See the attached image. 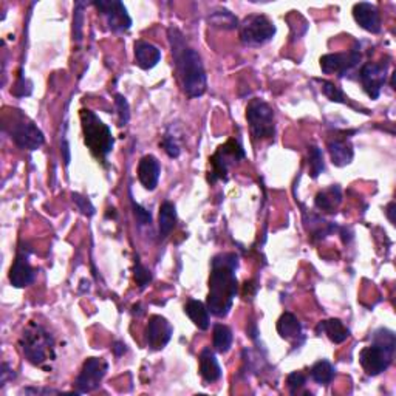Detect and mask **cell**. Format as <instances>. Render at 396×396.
<instances>
[{
  "label": "cell",
  "instance_id": "cell-1",
  "mask_svg": "<svg viewBox=\"0 0 396 396\" xmlns=\"http://www.w3.org/2000/svg\"><path fill=\"white\" fill-rule=\"evenodd\" d=\"M238 256L236 252H220L211 262L209 293L206 307L216 317H226L238 293Z\"/></svg>",
  "mask_w": 396,
  "mask_h": 396
},
{
  "label": "cell",
  "instance_id": "cell-2",
  "mask_svg": "<svg viewBox=\"0 0 396 396\" xmlns=\"http://www.w3.org/2000/svg\"><path fill=\"white\" fill-rule=\"evenodd\" d=\"M169 42H171L175 70H177L178 81L186 96L196 100L206 93L207 77L203 66V59L197 50L191 48L185 41L178 28L171 27L167 31Z\"/></svg>",
  "mask_w": 396,
  "mask_h": 396
},
{
  "label": "cell",
  "instance_id": "cell-3",
  "mask_svg": "<svg viewBox=\"0 0 396 396\" xmlns=\"http://www.w3.org/2000/svg\"><path fill=\"white\" fill-rule=\"evenodd\" d=\"M3 132L10 136L19 149L23 151H37L45 142V136L41 129L30 120L22 110L5 107L2 113Z\"/></svg>",
  "mask_w": 396,
  "mask_h": 396
},
{
  "label": "cell",
  "instance_id": "cell-4",
  "mask_svg": "<svg viewBox=\"0 0 396 396\" xmlns=\"http://www.w3.org/2000/svg\"><path fill=\"white\" fill-rule=\"evenodd\" d=\"M396 348V337L392 330L379 328L373 334V342L359 353V364L368 376H378L390 367Z\"/></svg>",
  "mask_w": 396,
  "mask_h": 396
},
{
  "label": "cell",
  "instance_id": "cell-5",
  "mask_svg": "<svg viewBox=\"0 0 396 396\" xmlns=\"http://www.w3.org/2000/svg\"><path fill=\"white\" fill-rule=\"evenodd\" d=\"M19 346L25 359L36 367H45V364L56 358L55 337L36 322H30L23 328Z\"/></svg>",
  "mask_w": 396,
  "mask_h": 396
},
{
  "label": "cell",
  "instance_id": "cell-6",
  "mask_svg": "<svg viewBox=\"0 0 396 396\" xmlns=\"http://www.w3.org/2000/svg\"><path fill=\"white\" fill-rule=\"evenodd\" d=\"M79 116L84 133V142H86L90 153H92L96 160H100L104 163V161L107 160L109 153L113 151L115 146L112 131H110V127L107 124H104L92 110L82 109Z\"/></svg>",
  "mask_w": 396,
  "mask_h": 396
},
{
  "label": "cell",
  "instance_id": "cell-7",
  "mask_svg": "<svg viewBox=\"0 0 396 396\" xmlns=\"http://www.w3.org/2000/svg\"><path fill=\"white\" fill-rule=\"evenodd\" d=\"M246 120H248L249 131L256 141L274 138L276 135V118L274 110L268 102L254 98L246 107Z\"/></svg>",
  "mask_w": 396,
  "mask_h": 396
},
{
  "label": "cell",
  "instance_id": "cell-8",
  "mask_svg": "<svg viewBox=\"0 0 396 396\" xmlns=\"http://www.w3.org/2000/svg\"><path fill=\"white\" fill-rule=\"evenodd\" d=\"M240 27V41L246 47H262L276 36V25L263 15H249L243 19Z\"/></svg>",
  "mask_w": 396,
  "mask_h": 396
},
{
  "label": "cell",
  "instance_id": "cell-9",
  "mask_svg": "<svg viewBox=\"0 0 396 396\" xmlns=\"http://www.w3.org/2000/svg\"><path fill=\"white\" fill-rule=\"evenodd\" d=\"M245 158V151L242 142L238 140H229L225 142L223 146L217 149V152L209 158L211 171L207 181L209 183H216L218 180L228 181V172L232 164H236L238 160Z\"/></svg>",
  "mask_w": 396,
  "mask_h": 396
},
{
  "label": "cell",
  "instance_id": "cell-10",
  "mask_svg": "<svg viewBox=\"0 0 396 396\" xmlns=\"http://www.w3.org/2000/svg\"><path fill=\"white\" fill-rule=\"evenodd\" d=\"M109 370V364L102 358H88L82 364V368L75 381V393L84 395L95 392L101 386Z\"/></svg>",
  "mask_w": 396,
  "mask_h": 396
},
{
  "label": "cell",
  "instance_id": "cell-11",
  "mask_svg": "<svg viewBox=\"0 0 396 396\" xmlns=\"http://www.w3.org/2000/svg\"><path fill=\"white\" fill-rule=\"evenodd\" d=\"M93 6L106 19L107 27L112 33H127L132 28V17L129 16L127 8L120 0H100V2H93Z\"/></svg>",
  "mask_w": 396,
  "mask_h": 396
},
{
  "label": "cell",
  "instance_id": "cell-12",
  "mask_svg": "<svg viewBox=\"0 0 396 396\" xmlns=\"http://www.w3.org/2000/svg\"><path fill=\"white\" fill-rule=\"evenodd\" d=\"M388 62H367L359 70V81L362 84L364 92L372 100H378L381 90L387 81Z\"/></svg>",
  "mask_w": 396,
  "mask_h": 396
},
{
  "label": "cell",
  "instance_id": "cell-13",
  "mask_svg": "<svg viewBox=\"0 0 396 396\" xmlns=\"http://www.w3.org/2000/svg\"><path fill=\"white\" fill-rule=\"evenodd\" d=\"M361 61L359 48L350 50L348 53H328L321 57V68L326 75H337L346 77Z\"/></svg>",
  "mask_w": 396,
  "mask_h": 396
},
{
  "label": "cell",
  "instance_id": "cell-14",
  "mask_svg": "<svg viewBox=\"0 0 396 396\" xmlns=\"http://www.w3.org/2000/svg\"><path fill=\"white\" fill-rule=\"evenodd\" d=\"M173 334V327L166 317L160 314L151 316L146 327V342L152 350H163Z\"/></svg>",
  "mask_w": 396,
  "mask_h": 396
},
{
  "label": "cell",
  "instance_id": "cell-15",
  "mask_svg": "<svg viewBox=\"0 0 396 396\" xmlns=\"http://www.w3.org/2000/svg\"><path fill=\"white\" fill-rule=\"evenodd\" d=\"M8 277L10 283L16 288H25L35 282L36 270L30 263V251L27 248H19Z\"/></svg>",
  "mask_w": 396,
  "mask_h": 396
},
{
  "label": "cell",
  "instance_id": "cell-16",
  "mask_svg": "<svg viewBox=\"0 0 396 396\" xmlns=\"http://www.w3.org/2000/svg\"><path fill=\"white\" fill-rule=\"evenodd\" d=\"M353 17L362 30L372 35L381 31V15L378 6L370 2H359L353 6Z\"/></svg>",
  "mask_w": 396,
  "mask_h": 396
},
{
  "label": "cell",
  "instance_id": "cell-17",
  "mask_svg": "<svg viewBox=\"0 0 396 396\" xmlns=\"http://www.w3.org/2000/svg\"><path fill=\"white\" fill-rule=\"evenodd\" d=\"M328 152L331 163L337 167H343L353 161L355 151L350 140L346 136V132L342 135H334L333 138L328 140Z\"/></svg>",
  "mask_w": 396,
  "mask_h": 396
},
{
  "label": "cell",
  "instance_id": "cell-18",
  "mask_svg": "<svg viewBox=\"0 0 396 396\" xmlns=\"http://www.w3.org/2000/svg\"><path fill=\"white\" fill-rule=\"evenodd\" d=\"M161 175V164L153 155H144L138 163V180L147 191H155Z\"/></svg>",
  "mask_w": 396,
  "mask_h": 396
},
{
  "label": "cell",
  "instance_id": "cell-19",
  "mask_svg": "<svg viewBox=\"0 0 396 396\" xmlns=\"http://www.w3.org/2000/svg\"><path fill=\"white\" fill-rule=\"evenodd\" d=\"M277 333L282 339L291 342L294 347L301 346L305 339L302 323L299 322V319L293 313H283L281 316V319L277 321Z\"/></svg>",
  "mask_w": 396,
  "mask_h": 396
},
{
  "label": "cell",
  "instance_id": "cell-20",
  "mask_svg": "<svg viewBox=\"0 0 396 396\" xmlns=\"http://www.w3.org/2000/svg\"><path fill=\"white\" fill-rule=\"evenodd\" d=\"M135 64L142 70H152L161 61V50L147 41H136L133 47Z\"/></svg>",
  "mask_w": 396,
  "mask_h": 396
},
{
  "label": "cell",
  "instance_id": "cell-21",
  "mask_svg": "<svg viewBox=\"0 0 396 396\" xmlns=\"http://www.w3.org/2000/svg\"><path fill=\"white\" fill-rule=\"evenodd\" d=\"M200 375L207 384H212L222 378V367L216 358V353L209 347H206L200 353Z\"/></svg>",
  "mask_w": 396,
  "mask_h": 396
},
{
  "label": "cell",
  "instance_id": "cell-22",
  "mask_svg": "<svg viewBox=\"0 0 396 396\" xmlns=\"http://www.w3.org/2000/svg\"><path fill=\"white\" fill-rule=\"evenodd\" d=\"M341 203H342V191L337 185H333L327 187V189L319 191L314 198V206L317 209L327 214H334Z\"/></svg>",
  "mask_w": 396,
  "mask_h": 396
},
{
  "label": "cell",
  "instance_id": "cell-23",
  "mask_svg": "<svg viewBox=\"0 0 396 396\" xmlns=\"http://www.w3.org/2000/svg\"><path fill=\"white\" fill-rule=\"evenodd\" d=\"M317 334H327L333 343H342L350 337V330L343 326L341 319H328L317 323Z\"/></svg>",
  "mask_w": 396,
  "mask_h": 396
},
{
  "label": "cell",
  "instance_id": "cell-24",
  "mask_svg": "<svg viewBox=\"0 0 396 396\" xmlns=\"http://www.w3.org/2000/svg\"><path fill=\"white\" fill-rule=\"evenodd\" d=\"M185 313L187 317L194 322V326L198 327L200 330H207L209 328V310H207L206 305L196 299H189L185 305Z\"/></svg>",
  "mask_w": 396,
  "mask_h": 396
},
{
  "label": "cell",
  "instance_id": "cell-25",
  "mask_svg": "<svg viewBox=\"0 0 396 396\" xmlns=\"http://www.w3.org/2000/svg\"><path fill=\"white\" fill-rule=\"evenodd\" d=\"M175 225H177V207H175L172 201H163V205L160 206V217H158L160 238L164 240L171 236Z\"/></svg>",
  "mask_w": 396,
  "mask_h": 396
},
{
  "label": "cell",
  "instance_id": "cell-26",
  "mask_svg": "<svg viewBox=\"0 0 396 396\" xmlns=\"http://www.w3.org/2000/svg\"><path fill=\"white\" fill-rule=\"evenodd\" d=\"M310 376L311 379L316 381L317 384L321 386H328L333 382L334 376H336V368L333 367V364L322 359L317 361L313 367L310 370Z\"/></svg>",
  "mask_w": 396,
  "mask_h": 396
},
{
  "label": "cell",
  "instance_id": "cell-27",
  "mask_svg": "<svg viewBox=\"0 0 396 396\" xmlns=\"http://www.w3.org/2000/svg\"><path fill=\"white\" fill-rule=\"evenodd\" d=\"M232 331L228 326H223V323H217L214 327V337H212V343L216 352L218 353H228L231 347H232Z\"/></svg>",
  "mask_w": 396,
  "mask_h": 396
},
{
  "label": "cell",
  "instance_id": "cell-28",
  "mask_svg": "<svg viewBox=\"0 0 396 396\" xmlns=\"http://www.w3.org/2000/svg\"><path fill=\"white\" fill-rule=\"evenodd\" d=\"M209 25L218 30H236L238 27V21L229 10L223 8L211 12Z\"/></svg>",
  "mask_w": 396,
  "mask_h": 396
},
{
  "label": "cell",
  "instance_id": "cell-29",
  "mask_svg": "<svg viewBox=\"0 0 396 396\" xmlns=\"http://www.w3.org/2000/svg\"><path fill=\"white\" fill-rule=\"evenodd\" d=\"M308 164H310V175L311 178H317L326 171V163H323V153L317 146H311L308 149Z\"/></svg>",
  "mask_w": 396,
  "mask_h": 396
},
{
  "label": "cell",
  "instance_id": "cell-30",
  "mask_svg": "<svg viewBox=\"0 0 396 396\" xmlns=\"http://www.w3.org/2000/svg\"><path fill=\"white\" fill-rule=\"evenodd\" d=\"M317 82L321 84L323 95H326L330 101H333V102H339V104H346V106H353V104L350 102L348 96H346V93H343L339 87L334 86L333 82H330V81H322V79H317Z\"/></svg>",
  "mask_w": 396,
  "mask_h": 396
},
{
  "label": "cell",
  "instance_id": "cell-31",
  "mask_svg": "<svg viewBox=\"0 0 396 396\" xmlns=\"http://www.w3.org/2000/svg\"><path fill=\"white\" fill-rule=\"evenodd\" d=\"M160 146L164 149V152L169 155L171 158H178L181 153V146L178 142L177 135L172 133L171 131H167L163 136V140L160 141Z\"/></svg>",
  "mask_w": 396,
  "mask_h": 396
},
{
  "label": "cell",
  "instance_id": "cell-32",
  "mask_svg": "<svg viewBox=\"0 0 396 396\" xmlns=\"http://www.w3.org/2000/svg\"><path fill=\"white\" fill-rule=\"evenodd\" d=\"M133 277L135 282L140 288H146L149 283L152 282V272L151 270H147L144 265L140 262V258H135V268H133Z\"/></svg>",
  "mask_w": 396,
  "mask_h": 396
},
{
  "label": "cell",
  "instance_id": "cell-33",
  "mask_svg": "<svg viewBox=\"0 0 396 396\" xmlns=\"http://www.w3.org/2000/svg\"><path fill=\"white\" fill-rule=\"evenodd\" d=\"M84 6L86 3L77 2L75 5V15H73V39L79 44L82 41V30H84Z\"/></svg>",
  "mask_w": 396,
  "mask_h": 396
},
{
  "label": "cell",
  "instance_id": "cell-34",
  "mask_svg": "<svg viewBox=\"0 0 396 396\" xmlns=\"http://www.w3.org/2000/svg\"><path fill=\"white\" fill-rule=\"evenodd\" d=\"M115 106L118 110V122L120 127L127 126L129 120H131V107H129V102L122 95H115Z\"/></svg>",
  "mask_w": 396,
  "mask_h": 396
},
{
  "label": "cell",
  "instance_id": "cell-35",
  "mask_svg": "<svg viewBox=\"0 0 396 396\" xmlns=\"http://www.w3.org/2000/svg\"><path fill=\"white\" fill-rule=\"evenodd\" d=\"M71 198H73L75 201V205L77 206V209H79L84 216H87V217H92L95 216V206L92 205V201H90L87 197H84L81 196V194H77V192H73L71 194Z\"/></svg>",
  "mask_w": 396,
  "mask_h": 396
},
{
  "label": "cell",
  "instance_id": "cell-36",
  "mask_svg": "<svg viewBox=\"0 0 396 396\" xmlns=\"http://www.w3.org/2000/svg\"><path fill=\"white\" fill-rule=\"evenodd\" d=\"M305 384H307V375H303L302 372H293L288 375L287 386L291 393H297L301 388L305 387Z\"/></svg>",
  "mask_w": 396,
  "mask_h": 396
},
{
  "label": "cell",
  "instance_id": "cell-37",
  "mask_svg": "<svg viewBox=\"0 0 396 396\" xmlns=\"http://www.w3.org/2000/svg\"><path fill=\"white\" fill-rule=\"evenodd\" d=\"M31 92H33V84H31L21 71V75H19V79L16 82L15 88L11 90V93L15 96H30Z\"/></svg>",
  "mask_w": 396,
  "mask_h": 396
},
{
  "label": "cell",
  "instance_id": "cell-38",
  "mask_svg": "<svg viewBox=\"0 0 396 396\" xmlns=\"http://www.w3.org/2000/svg\"><path fill=\"white\" fill-rule=\"evenodd\" d=\"M132 207H133L135 217H136V220H138V223H140L141 226L151 225V223H152V214L149 212V211L146 209V207H142L141 205L135 203V200H132Z\"/></svg>",
  "mask_w": 396,
  "mask_h": 396
},
{
  "label": "cell",
  "instance_id": "cell-39",
  "mask_svg": "<svg viewBox=\"0 0 396 396\" xmlns=\"http://www.w3.org/2000/svg\"><path fill=\"white\" fill-rule=\"evenodd\" d=\"M16 378V373H15V370H12L10 367V364H6L3 362L2 364V368H0V387H5L6 386V382L8 381H12Z\"/></svg>",
  "mask_w": 396,
  "mask_h": 396
},
{
  "label": "cell",
  "instance_id": "cell-40",
  "mask_svg": "<svg viewBox=\"0 0 396 396\" xmlns=\"http://www.w3.org/2000/svg\"><path fill=\"white\" fill-rule=\"evenodd\" d=\"M23 393H31V395H57L61 393L59 390H55V388H41V387H27L23 390Z\"/></svg>",
  "mask_w": 396,
  "mask_h": 396
},
{
  "label": "cell",
  "instance_id": "cell-41",
  "mask_svg": "<svg viewBox=\"0 0 396 396\" xmlns=\"http://www.w3.org/2000/svg\"><path fill=\"white\" fill-rule=\"evenodd\" d=\"M112 350H113L115 356H118V358H120V356H122V355H124V353L127 352V346H126L124 342H120V341H118V342L113 343Z\"/></svg>",
  "mask_w": 396,
  "mask_h": 396
},
{
  "label": "cell",
  "instance_id": "cell-42",
  "mask_svg": "<svg viewBox=\"0 0 396 396\" xmlns=\"http://www.w3.org/2000/svg\"><path fill=\"white\" fill-rule=\"evenodd\" d=\"M396 209V206H395V201H390V203L387 205V209H386V214H387V217L388 220H390V223L395 225V211Z\"/></svg>",
  "mask_w": 396,
  "mask_h": 396
}]
</instances>
